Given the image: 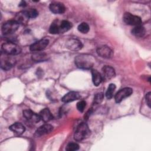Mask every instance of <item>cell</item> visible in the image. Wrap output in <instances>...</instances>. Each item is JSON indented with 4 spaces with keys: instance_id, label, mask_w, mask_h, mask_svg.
I'll list each match as a JSON object with an SVG mask.
<instances>
[{
    "instance_id": "1",
    "label": "cell",
    "mask_w": 151,
    "mask_h": 151,
    "mask_svg": "<svg viewBox=\"0 0 151 151\" xmlns=\"http://www.w3.org/2000/svg\"><path fill=\"white\" fill-rule=\"evenodd\" d=\"M75 64L81 69L88 70L93 66L95 60L94 57L88 54H81L75 58Z\"/></svg>"
},
{
    "instance_id": "2",
    "label": "cell",
    "mask_w": 151,
    "mask_h": 151,
    "mask_svg": "<svg viewBox=\"0 0 151 151\" xmlns=\"http://www.w3.org/2000/svg\"><path fill=\"white\" fill-rule=\"evenodd\" d=\"M90 134L91 132L88 125L82 122L77 126L74 134V138L76 141H82L88 137Z\"/></svg>"
},
{
    "instance_id": "3",
    "label": "cell",
    "mask_w": 151,
    "mask_h": 151,
    "mask_svg": "<svg viewBox=\"0 0 151 151\" xmlns=\"http://www.w3.org/2000/svg\"><path fill=\"white\" fill-rule=\"evenodd\" d=\"M2 52L10 55H15L19 54L21 51V47L14 42L8 41L2 45Z\"/></svg>"
},
{
    "instance_id": "4",
    "label": "cell",
    "mask_w": 151,
    "mask_h": 151,
    "mask_svg": "<svg viewBox=\"0 0 151 151\" xmlns=\"http://www.w3.org/2000/svg\"><path fill=\"white\" fill-rule=\"evenodd\" d=\"M15 60L10 55L6 54L3 52L1 54V67L4 70H10L15 64Z\"/></svg>"
},
{
    "instance_id": "5",
    "label": "cell",
    "mask_w": 151,
    "mask_h": 151,
    "mask_svg": "<svg viewBox=\"0 0 151 151\" xmlns=\"http://www.w3.org/2000/svg\"><path fill=\"white\" fill-rule=\"evenodd\" d=\"M19 24L16 20H10L5 22L2 26V32L5 35L15 32L18 28Z\"/></svg>"
},
{
    "instance_id": "6",
    "label": "cell",
    "mask_w": 151,
    "mask_h": 151,
    "mask_svg": "<svg viewBox=\"0 0 151 151\" xmlns=\"http://www.w3.org/2000/svg\"><path fill=\"white\" fill-rule=\"evenodd\" d=\"M123 19L126 24L134 27L140 25L142 23V21L139 17L132 14L129 12L124 13Z\"/></svg>"
},
{
    "instance_id": "7",
    "label": "cell",
    "mask_w": 151,
    "mask_h": 151,
    "mask_svg": "<svg viewBox=\"0 0 151 151\" xmlns=\"http://www.w3.org/2000/svg\"><path fill=\"white\" fill-rule=\"evenodd\" d=\"M133 93V90L129 87H125L120 90L115 95L114 99L116 103H120L123 99L130 96Z\"/></svg>"
},
{
    "instance_id": "8",
    "label": "cell",
    "mask_w": 151,
    "mask_h": 151,
    "mask_svg": "<svg viewBox=\"0 0 151 151\" xmlns=\"http://www.w3.org/2000/svg\"><path fill=\"white\" fill-rule=\"evenodd\" d=\"M48 44L49 40L47 38H43L32 44L30 46L29 49L33 52H39L45 49Z\"/></svg>"
},
{
    "instance_id": "9",
    "label": "cell",
    "mask_w": 151,
    "mask_h": 151,
    "mask_svg": "<svg viewBox=\"0 0 151 151\" xmlns=\"http://www.w3.org/2000/svg\"><path fill=\"white\" fill-rule=\"evenodd\" d=\"M97 53L99 56L104 58H110L113 55V50L108 46L102 45L97 48Z\"/></svg>"
},
{
    "instance_id": "10",
    "label": "cell",
    "mask_w": 151,
    "mask_h": 151,
    "mask_svg": "<svg viewBox=\"0 0 151 151\" xmlns=\"http://www.w3.org/2000/svg\"><path fill=\"white\" fill-rule=\"evenodd\" d=\"M66 47L71 51H78L82 48V42L77 38H70L66 42Z\"/></svg>"
},
{
    "instance_id": "11",
    "label": "cell",
    "mask_w": 151,
    "mask_h": 151,
    "mask_svg": "<svg viewBox=\"0 0 151 151\" xmlns=\"http://www.w3.org/2000/svg\"><path fill=\"white\" fill-rule=\"evenodd\" d=\"M23 116L26 119L33 123H38L41 120L39 114H36L35 113L29 109L24 110L23 111Z\"/></svg>"
},
{
    "instance_id": "12",
    "label": "cell",
    "mask_w": 151,
    "mask_h": 151,
    "mask_svg": "<svg viewBox=\"0 0 151 151\" xmlns=\"http://www.w3.org/2000/svg\"><path fill=\"white\" fill-rule=\"evenodd\" d=\"M102 77L103 79L110 80L114 78L116 76L114 69L109 65H105L102 68Z\"/></svg>"
},
{
    "instance_id": "13",
    "label": "cell",
    "mask_w": 151,
    "mask_h": 151,
    "mask_svg": "<svg viewBox=\"0 0 151 151\" xmlns=\"http://www.w3.org/2000/svg\"><path fill=\"white\" fill-rule=\"evenodd\" d=\"M50 9L54 14H63L65 11L64 5L60 2H54L50 4Z\"/></svg>"
},
{
    "instance_id": "14",
    "label": "cell",
    "mask_w": 151,
    "mask_h": 151,
    "mask_svg": "<svg viewBox=\"0 0 151 151\" xmlns=\"http://www.w3.org/2000/svg\"><path fill=\"white\" fill-rule=\"evenodd\" d=\"M53 129V127L52 125L50 124H44L41 126H40L37 130L35 131V134L37 136H41L50 133Z\"/></svg>"
},
{
    "instance_id": "15",
    "label": "cell",
    "mask_w": 151,
    "mask_h": 151,
    "mask_svg": "<svg viewBox=\"0 0 151 151\" xmlns=\"http://www.w3.org/2000/svg\"><path fill=\"white\" fill-rule=\"evenodd\" d=\"M80 94L76 91H70L65 94L62 98V101L64 103H69L80 99Z\"/></svg>"
},
{
    "instance_id": "16",
    "label": "cell",
    "mask_w": 151,
    "mask_h": 151,
    "mask_svg": "<svg viewBox=\"0 0 151 151\" xmlns=\"http://www.w3.org/2000/svg\"><path fill=\"white\" fill-rule=\"evenodd\" d=\"M9 129L13 132L14 133L17 134H22L24 133L25 130V126L21 123H15L11 125L9 127Z\"/></svg>"
},
{
    "instance_id": "17",
    "label": "cell",
    "mask_w": 151,
    "mask_h": 151,
    "mask_svg": "<svg viewBox=\"0 0 151 151\" xmlns=\"http://www.w3.org/2000/svg\"><path fill=\"white\" fill-rule=\"evenodd\" d=\"M41 120L44 121V122H48L52 119L53 116L50 111V110L48 108H45L42 109L39 114Z\"/></svg>"
},
{
    "instance_id": "18",
    "label": "cell",
    "mask_w": 151,
    "mask_h": 151,
    "mask_svg": "<svg viewBox=\"0 0 151 151\" xmlns=\"http://www.w3.org/2000/svg\"><path fill=\"white\" fill-rule=\"evenodd\" d=\"M91 74H92V80L94 85L96 86H99L101 83L102 80H103L102 75L96 70H92Z\"/></svg>"
},
{
    "instance_id": "19",
    "label": "cell",
    "mask_w": 151,
    "mask_h": 151,
    "mask_svg": "<svg viewBox=\"0 0 151 151\" xmlns=\"http://www.w3.org/2000/svg\"><path fill=\"white\" fill-rule=\"evenodd\" d=\"M146 30L145 28L142 25H138L134 27L132 30V34L136 37H142L145 34Z\"/></svg>"
},
{
    "instance_id": "20",
    "label": "cell",
    "mask_w": 151,
    "mask_h": 151,
    "mask_svg": "<svg viewBox=\"0 0 151 151\" xmlns=\"http://www.w3.org/2000/svg\"><path fill=\"white\" fill-rule=\"evenodd\" d=\"M31 57H32V60L37 61V62L43 61L47 60V55L45 53L41 52L40 51L35 52L32 55Z\"/></svg>"
},
{
    "instance_id": "21",
    "label": "cell",
    "mask_w": 151,
    "mask_h": 151,
    "mask_svg": "<svg viewBox=\"0 0 151 151\" xmlns=\"http://www.w3.org/2000/svg\"><path fill=\"white\" fill-rule=\"evenodd\" d=\"M71 27H72V24L70 22L66 20L62 21L60 25V33H63L68 31L71 28Z\"/></svg>"
},
{
    "instance_id": "22",
    "label": "cell",
    "mask_w": 151,
    "mask_h": 151,
    "mask_svg": "<svg viewBox=\"0 0 151 151\" xmlns=\"http://www.w3.org/2000/svg\"><path fill=\"white\" fill-rule=\"evenodd\" d=\"M28 18H35L38 15V12L35 9H28L23 11Z\"/></svg>"
},
{
    "instance_id": "23",
    "label": "cell",
    "mask_w": 151,
    "mask_h": 151,
    "mask_svg": "<svg viewBox=\"0 0 151 151\" xmlns=\"http://www.w3.org/2000/svg\"><path fill=\"white\" fill-rule=\"evenodd\" d=\"M116 89V86L114 84H110L106 93V96L107 99H110L113 97L114 92Z\"/></svg>"
},
{
    "instance_id": "24",
    "label": "cell",
    "mask_w": 151,
    "mask_h": 151,
    "mask_svg": "<svg viewBox=\"0 0 151 151\" xmlns=\"http://www.w3.org/2000/svg\"><path fill=\"white\" fill-rule=\"evenodd\" d=\"M77 29L79 32L83 33V34H86L90 30L89 25L86 22H82L77 27Z\"/></svg>"
},
{
    "instance_id": "25",
    "label": "cell",
    "mask_w": 151,
    "mask_h": 151,
    "mask_svg": "<svg viewBox=\"0 0 151 151\" xmlns=\"http://www.w3.org/2000/svg\"><path fill=\"white\" fill-rule=\"evenodd\" d=\"M49 31L52 34H57L60 33V25H58L57 23L53 22L50 27Z\"/></svg>"
},
{
    "instance_id": "26",
    "label": "cell",
    "mask_w": 151,
    "mask_h": 151,
    "mask_svg": "<svg viewBox=\"0 0 151 151\" xmlns=\"http://www.w3.org/2000/svg\"><path fill=\"white\" fill-rule=\"evenodd\" d=\"M65 149L68 151L77 150L79 149V145L77 143L70 142L67 145Z\"/></svg>"
},
{
    "instance_id": "27",
    "label": "cell",
    "mask_w": 151,
    "mask_h": 151,
    "mask_svg": "<svg viewBox=\"0 0 151 151\" xmlns=\"http://www.w3.org/2000/svg\"><path fill=\"white\" fill-rule=\"evenodd\" d=\"M104 99V94L103 93H98L96 94L94 97V103L96 104H100L102 102Z\"/></svg>"
},
{
    "instance_id": "28",
    "label": "cell",
    "mask_w": 151,
    "mask_h": 151,
    "mask_svg": "<svg viewBox=\"0 0 151 151\" xmlns=\"http://www.w3.org/2000/svg\"><path fill=\"white\" fill-rule=\"evenodd\" d=\"M86 102L84 100H80L77 104V109L79 111L83 112L86 107Z\"/></svg>"
},
{
    "instance_id": "29",
    "label": "cell",
    "mask_w": 151,
    "mask_h": 151,
    "mask_svg": "<svg viewBox=\"0 0 151 151\" xmlns=\"http://www.w3.org/2000/svg\"><path fill=\"white\" fill-rule=\"evenodd\" d=\"M150 99H151V93L149 92L146 95V101L147 104L149 107H150Z\"/></svg>"
},
{
    "instance_id": "30",
    "label": "cell",
    "mask_w": 151,
    "mask_h": 151,
    "mask_svg": "<svg viewBox=\"0 0 151 151\" xmlns=\"http://www.w3.org/2000/svg\"><path fill=\"white\" fill-rule=\"evenodd\" d=\"M27 5V4L25 1H21L19 4V6H21V7H25Z\"/></svg>"
}]
</instances>
